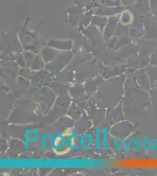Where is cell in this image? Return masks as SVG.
Here are the masks:
<instances>
[{
  "label": "cell",
  "mask_w": 157,
  "mask_h": 176,
  "mask_svg": "<svg viewBox=\"0 0 157 176\" xmlns=\"http://www.w3.org/2000/svg\"><path fill=\"white\" fill-rule=\"evenodd\" d=\"M99 134L97 133V147H99V146H98V145H99Z\"/></svg>",
  "instance_id": "1"
}]
</instances>
